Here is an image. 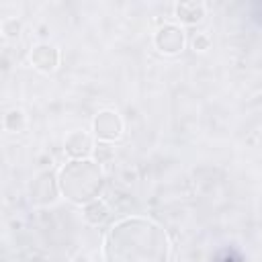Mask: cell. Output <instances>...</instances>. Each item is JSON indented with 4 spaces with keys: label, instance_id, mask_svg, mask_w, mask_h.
<instances>
[{
    "label": "cell",
    "instance_id": "obj_2",
    "mask_svg": "<svg viewBox=\"0 0 262 262\" xmlns=\"http://www.w3.org/2000/svg\"><path fill=\"white\" fill-rule=\"evenodd\" d=\"M59 190L66 194V199L78 203V205H88L98 199V194L104 188V174L102 168L84 158V160H72L59 170Z\"/></svg>",
    "mask_w": 262,
    "mask_h": 262
},
{
    "label": "cell",
    "instance_id": "obj_8",
    "mask_svg": "<svg viewBox=\"0 0 262 262\" xmlns=\"http://www.w3.org/2000/svg\"><path fill=\"white\" fill-rule=\"evenodd\" d=\"M84 217H86L92 225H98V223H102V221L108 217V207L104 205V201L96 199V201H92V203H88V205L84 207Z\"/></svg>",
    "mask_w": 262,
    "mask_h": 262
},
{
    "label": "cell",
    "instance_id": "obj_9",
    "mask_svg": "<svg viewBox=\"0 0 262 262\" xmlns=\"http://www.w3.org/2000/svg\"><path fill=\"white\" fill-rule=\"evenodd\" d=\"M2 31H4L6 37H14V35H18V31H20V23H18L16 18H6V20L2 23Z\"/></svg>",
    "mask_w": 262,
    "mask_h": 262
},
{
    "label": "cell",
    "instance_id": "obj_7",
    "mask_svg": "<svg viewBox=\"0 0 262 262\" xmlns=\"http://www.w3.org/2000/svg\"><path fill=\"white\" fill-rule=\"evenodd\" d=\"M176 14L180 20L192 25V23H199L203 16H205V6L201 2H182L176 6Z\"/></svg>",
    "mask_w": 262,
    "mask_h": 262
},
{
    "label": "cell",
    "instance_id": "obj_6",
    "mask_svg": "<svg viewBox=\"0 0 262 262\" xmlns=\"http://www.w3.org/2000/svg\"><path fill=\"white\" fill-rule=\"evenodd\" d=\"M66 149L70 156H74L76 160H84L92 154V139L90 135H86L84 131H74L66 137Z\"/></svg>",
    "mask_w": 262,
    "mask_h": 262
},
{
    "label": "cell",
    "instance_id": "obj_1",
    "mask_svg": "<svg viewBox=\"0 0 262 262\" xmlns=\"http://www.w3.org/2000/svg\"><path fill=\"white\" fill-rule=\"evenodd\" d=\"M104 262H168V233L151 219L125 217L111 225L102 242Z\"/></svg>",
    "mask_w": 262,
    "mask_h": 262
},
{
    "label": "cell",
    "instance_id": "obj_4",
    "mask_svg": "<svg viewBox=\"0 0 262 262\" xmlns=\"http://www.w3.org/2000/svg\"><path fill=\"white\" fill-rule=\"evenodd\" d=\"M154 41H156V47L162 53H178L184 47V33L176 25H164L156 33Z\"/></svg>",
    "mask_w": 262,
    "mask_h": 262
},
{
    "label": "cell",
    "instance_id": "obj_3",
    "mask_svg": "<svg viewBox=\"0 0 262 262\" xmlns=\"http://www.w3.org/2000/svg\"><path fill=\"white\" fill-rule=\"evenodd\" d=\"M94 133L102 141H115L123 133V121L115 111H100L94 117Z\"/></svg>",
    "mask_w": 262,
    "mask_h": 262
},
{
    "label": "cell",
    "instance_id": "obj_5",
    "mask_svg": "<svg viewBox=\"0 0 262 262\" xmlns=\"http://www.w3.org/2000/svg\"><path fill=\"white\" fill-rule=\"evenodd\" d=\"M31 63L41 72H53L59 63V51L49 43H39L31 51Z\"/></svg>",
    "mask_w": 262,
    "mask_h": 262
}]
</instances>
